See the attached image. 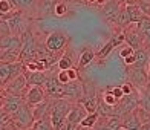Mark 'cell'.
<instances>
[{
	"label": "cell",
	"instance_id": "6da1fadb",
	"mask_svg": "<svg viewBox=\"0 0 150 130\" xmlns=\"http://www.w3.org/2000/svg\"><path fill=\"white\" fill-rule=\"evenodd\" d=\"M72 100L69 98H54L51 104V116H52V126L54 130H66V118L74 106Z\"/></svg>",
	"mask_w": 150,
	"mask_h": 130
},
{
	"label": "cell",
	"instance_id": "7a4b0ae2",
	"mask_svg": "<svg viewBox=\"0 0 150 130\" xmlns=\"http://www.w3.org/2000/svg\"><path fill=\"white\" fill-rule=\"evenodd\" d=\"M5 20L6 26H8V29L11 34H16V35H23V34L29 29V20L26 17L25 11L22 9H14L12 12L9 14H6L3 17H0Z\"/></svg>",
	"mask_w": 150,
	"mask_h": 130
},
{
	"label": "cell",
	"instance_id": "3957f363",
	"mask_svg": "<svg viewBox=\"0 0 150 130\" xmlns=\"http://www.w3.org/2000/svg\"><path fill=\"white\" fill-rule=\"evenodd\" d=\"M11 119L16 124L17 129H31L32 124H34V121H35L34 113H32V107L25 101L23 104L11 115Z\"/></svg>",
	"mask_w": 150,
	"mask_h": 130
},
{
	"label": "cell",
	"instance_id": "277c9868",
	"mask_svg": "<svg viewBox=\"0 0 150 130\" xmlns=\"http://www.w3.org/2000/svg\"><path fill=\"white\" fill-rule=\"evenodd\" d=\"M23 72V61H2L0 60V86L5 87L12 78Z\"/></svg>",
	"mask_w": 150,
	"mask_h": 130
},
{
	"label": "cell",
	"instance_id": "5b68a950",
	"mask_svg": "<svg viewBox=\"0 0 150 130\" xmlns=\"http://www.w3.org/2000/svg\"><path fill=\"white\" fill-rule=\"evenodd\" d=\"M38 42L32 35V32L28 29L22 35V51H20V61L32 60L37 58V51H38Z\"/></svg>",
	"mask_w": 150,
	"mask_h": 130
},
{
	"label": "cell",
	"instance_id": "8992f818",
	"mask_svg": "<svg viewBox=\"0 0 150 130\" xmlns=\"http://www.w3.org/2000/svg\"><path fill=\"white\" fill-rule=\"evenodd\" d=\"M89 113L86 110V107L81 104V102H74V106L71 109V112L67 113V118H66V130H75V129H80V124L83 118Z\"/></svg>",
	"mask_w": 150,
	"mask_h": 130
},
{
	"label": "cell",
	"instance_id": "52a82bcc",
	"mask_svg": "<svg viewBox=\"0 0 150 130\" xmlns=\"http://www.w3.org/2000/svg\"><path fill=\"white\" fill-rule=\"evenodd\" d=\"M45 45L51 52H63L64 47L69 45V37L61 31H54L46 37Z\"/></svg>",
	"mask_w": 150,
	"mask_h": 130
},
{
	"label": "cell",
	"instance_id": "ba28073f",
	"mask_svg": "<svg viewBox=\"0 0 150 130\" xmlns=\"http://www.w3.org/2000/svg\"><path fill=\"white\" fill-rule=\"evenodd\" d=\"M29 89V83L26 80V75L22 72L18 73L16 78H12L8 84L3 87L5 93H11V95H18V97H25L26 92Z\"/></svg>",
	"mask_w": 150,
	"mask_h": 130
},
{
	"label": "cell",
	"instance_id": "9c48e42d",
	"mask_svg": "<svg viewBox=\"0 0 150 130\" xmlns=\"http://www.w3.org/2000/svg\"><path fill=\"white\" fill-rule=\"evenodd\" d=\"M120 12H121V3L118 0H107L106 3L101 5V14H103V17L110 23L118 25Z\"/></svg>",
	"mask_w": 150,
	"mask_h": 130
},
{
	"label": "cell",
	"instance_id": "30bf717a",
	"mask_svg": "<svg viewBox=\"0 0 150 130\" xmlns=\"http://www.w3.org/2000/svg\"><path fill=\"white\" fill-rule=\"evenodd\" d=\"M127 75L130 78L132 84L136 86L138 89H144L149 84V71L147 69H141V67H135V66H127Z\"/></svg>",
	"mask_w": 150,
	"mask_h": 130
},
{
	"label": "cell",
	"instance_id": "8fae6325",
	"mask_svg": "<svg viewBox=\"0 0 150 130\" xmlns=\"http://www.w3.org/2000/svg\"><path fill=\"white\" fill-rule=\"evenodd\" d=\"M47 98L49 97H47V93H46L45 86H38V84L29 86L28 92H26V95H25V100H26V102H28L31 107L40 104V102H43Z\"/></svg>",
	"mask_w": 150,
	"mask_h": 130
},
{
	"label": "cell",
	"instance_id": "7c38bea8",
	"mask_svg": "<svg viewBox=\"0 0 150 130\" xmlns=\"http://www.w3.org/2000/svg\"><path fill=\"white\" fill-rule=\"evenodd\" d=\"M83 97H84V84L80 80H74L64 84V98H69L77 102Z\"/></svg>",
	"mask_w": 150,
	"mask_h": 130
},
{
	"label": "cell",
	"instance_id": "4fadbf2b",
	"mask_svg": "<svg viewBox=\"0 0 150 130\" xmlns=\"http://www.w3.org/2000/svg\"><path fill=\"white\" fill-rule=\"evenodd\" d=\"M95 127H98V129H109V130H120V129H122V116H120V115L101 116L100 115V119H98L97 124H95Z\"/></svg>",
	"mask_w": 150,
	"mask_h": 130
},
{
	"label": "cell",
	"instance_id": "5bb4252c",
	"mask_svg": "<svg viewBox=\"0 0 150 130\" xmlns=\"http://www.w3.org/2000/svg\"><path fill=\"white\" fill-rule=\"evenodd\" d=\"M25 97H18V95H11V93H5L2 101H0V106H2L9 115H12L17 109L25 102Z\"/></svg>",
	"mask_w": 150,
	"mask_h": 130
},
{
	"label": "cell",
	"instance_id": "9a60e30c",
	"mask_svg": "<svg viewBox=\"0 0 150 130\" xmlns=\"http://www.w3.org/2000/svg\"><path fill=\"white\" fill-rule=\"evenodd\" d=\"M142 127V121L139 118L136 109L133 112H129L127 115L122 116V129L126 130H135V129H141Z\"/></svg>",
	"mask_w": 150,
	"mask_h": 130
},
{
	"label": "cell",
	"instance_id": "2e32d148",
	"mask_svg": "<svg viewBox=\"0 0 150 130\" xmlns=\"http://www.w3.org/2000/svg\"><path fill=\"white\" fill-rule=\"evenodd\" d=\"M57 71H63V69H69V67H75L74 66V51L71 49V46L67 45L64 47V51L61 52V57L57 63Z\"/></svg>",
	"mask_w": 150,
	"mask_h": 130
},
{
	"label": "cell",
	"instance_id": "e0dca14e",
	"mask_svg": "<svg viewBox=\"0 0 150 130\" xmlns=\"http://www.w3.org/2000/svg\"><path fill=\"white\" fill-rule=\"evenodd\" d=\"M23 73L26 75V80H28L29 86H45L47 81V72L46 71H37V72H28L23 71Z\"/></svg>",
	"mask_w": 150,
	"mask_h": 130
},
{
	"label": "cell",
	"instance_id": "ac0fdd59",
	"mask_svg": "<svg viewBox=\"0 0 150 130\" xmlns=\"http://www.w3.org/2000/svg\"><path fill=\"white\" fill-rule=\"evenodd\" d=\"M126 9H127V12H129V17H130L132 23H138L139 20L146 16L144 11L141 9V6L136 3L135 0H130L129 3H126Z\"/></svg>",
	"mask_w": 150,
	"mask_h": 130
},
{
	"label": "cell",
	"instance_id": "d6986e66",
	"mask_svg": "<svg viewBox=\"0 0 150 130\" xmlns=\"http://www.w3.org/2000/svg\"><path fill=\"white\" fill-rule=\"evenodd\" d=\"M120 57L122 58V61H124L126 66H132L135 63L136 60V49L135 47H132L130 45H121V49H120Z\"/></svg>",
	"mask_w": 150,
	"mask_h": 130
},
{
	"label": "cell",
	"instance_id": "ffe728a7",
	"mask_svg": "<svg viewBox=\"0 0 150 130\" xmlns=\"http://www.w3.org/2000/svg\"><path fill=\"white\" fill-rule=\"evenodd\" d=\"M57 77L63 84L69 83V81L74 80H80V75H78V67H69V69H63V71H58L57 72Z\"/></svg>",
	"mask_w": 150,
	"mask_h": 130
},
{
	"label": "cell",
	"instance_id": "44dd1931",
	"mask_svg": "<svg viewBox=\"0 0 150 130\" xmlns=\"http://www.w3.org/2000/svg\"><path fill=\"white\" fill-rule=\"evenodd\" d=\"M34 130H54V126H52V116H51V112L43 115L42 118H38L34 121L32 127Z\"/></svg>",
	"mask_w": 150,
	"mask_h": 130
},
{
	"label": "cell",
	"instance_id": "7402d4cb",
	"mask_svg": "<svg viewBox=\"0 0 150 130\" xmlns=\"http://www.w3.org/2000/svg\"><path fill=\"white\" fill-rule=\"evenodd\" d=\"M95 57H97V54H95L91 47H86V49L81 52V55L78 58V69H83V67H87L92 61L95 60Z\"/></svg>",
	"mask_w": 150,
	"mask_h": 130
},
{
	"label": "cell",
	"instance_id": "603a6c76",
	"mask_svg": "<svg viewBox=\"0 0 150 130\" xmlns=\"http://www.w3.org/2000/svg\"><path fill=\"white\" fill-rule=\"evenodd\" d=\"M98 119H100V113L98 112H89L83 118V121H81L80 129H92L98 122Z\"/></svg>",
	"mask_w": 150,
	"mask_h": 130
},
{
	"label": "cell",
	"instance_id": "cb8c5ba5",
	"mask_svg": "<svg viewBox=\"0 0 150 130\" xmlns=\"http://www.w3.org/2000/svg\"><path fill=\"white\" fill-rule=\"evenodd\" d=\"M139 107L150 115V89H139Z\"/></svg>",
	"mask_w": 150,
	"mask_h": 130
},
{
	"label": "cell",
	"instance_id": "d4e9b609",
	"mask_svg": "<svg viewBox=\"0 0 150 130\" xmlns=\"http://www.w3.org/2000/svg\"><path fill=\"white\" fill-rule=\"evenodd\" d=\"M69 11V6H67L66 0H57L55 5H54V16L55 17H64Z\"/></svg>",
	"mask_w": 150,
	"mask_h": 130
},
{
	"label": "cell",
	"instance_id": "484cf974",
	"mask_svg": "<svg viewBox=\"0 0 150 130\" xmlns=\"http://www.w3.org/2000/svg\"><path fill=\"white\" fill-rule=\"evenodd\" d=\"M14 9H17L14 0H0V17L9 14Z\"/></svg>",
	"mask_w": 150,
	"mask_h": 130
},
{
	"label": "cell",
	"instance_id": "4316f807",
	"mask_svg": "<svg viewBox=\"0 0 150 130\" xmlns=\"http://www.w3.org/2000/svg\"><path fill=\"white\" fill-rule=\"evenodd\" d=\"M100 98L103 100L107 106H110V107H115V106H117L118 102H120V100H118V98H117V97H115V95L112 93L110 89H107L106 92L101 93V95H100Z\"/></svg>",
	"mask_w": 150,
	"mask_h": 130
},
{
	"label": "cell",
	"instance_id": "83f0119b",
	"mask_svg": "<svg viewBox=\"0 0 150 130\" xmlns=\"http://www.w3.org/2000/svg\"><path fill=\"white\" fill-rule=\"evenodd\" d=\"M14 3H16V6L18 9L26 11V9L32 8V6L37 3V0H14Z\"/></svg>",
	"mask_w": 150,
	"mask_h": 130
},
{
	"label": "cell",
	"instance_id": "f1b7e54d",
	"mask_svg": "<svg viewBox=\"0 0 150 130\" xmlns=\"http://www.w3.org/2000/svg\"><path fill=\"white\" fill-rule=\"evenodd\" d=\"M11 121V115L0 106V129H5V126Z\"/></svg>",
	"mask_w": 150,
	"mask_h": 130
},
{
	"label": "cell",
	"instance_id": "f546056e",
	"mask_svg": "<svg viewBox=\"0 0 150 130\" xmlns=\"http://www.w3.org/2000/svg\"><path fill=\"white\" fill-rule=\"evenodd\" d=\"M141 129H147V130H150V119L147 121V122H144V124H142V127Z\"/></svg>",
	"mask_w": 150,
	"mask_h": 130
},
{
	"label": "cell",
	"instance_id": "4dcf8cb0",
	"mask_svg": "<svg viewBox=\"0 0 150 130\" xmlns=\"http://www.w3.org/2000/svg\"><path fill=\"white\" fill-rule=\"evenodd\" d=\"M118 2H120L121 5H126V3H129V2H130V0H118Z\"/></svg>",
	"mask_w": 150,
	"mask_h": 130
},
{
	"label": "cell",
	"instance_id": "1f68e13d",
	"mask_svg": "<svg viewBox=\"0 0 150 130\" xmlns=\"http://www.w3.org/2000/svg\"><path fill=\"white\" fill-rule=\"evenodd\" d=\"M3 95H5L3 92H0V101H2V98H3Z\"/></svg>",
	"mask_w": 150,
	"mask_h": 130
},
{
	"label": "cell",
	"instance_id": "d6a6232c",
	"mask_svg": "<svg viewBox=\"0 0 150 130\" xmlns=\"http://www.w3.org/2000/svg\"><path fill=\"white\" fill-rule=\"evenodd\" d=\"M149 84H150V78H149ZM149 87H150V86H149Z\"/></svg>",
	"mask_w": 150,
	"mask_h": 130
}]
</instances>
